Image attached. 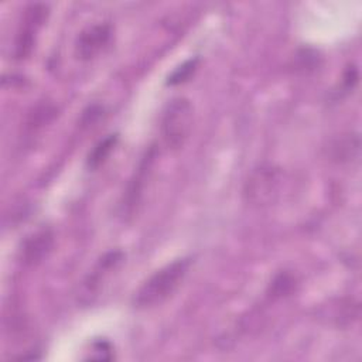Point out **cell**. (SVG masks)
<instances>
[{
	"label": "cell",
	"mask_w": 362,
	"mask_h": 362,
	"mask_svg": "<svg viewBox=\"0 0 362 362\" xmlns=\"http://www.w3.org/2000/svg\"><path fill=\"white\" fill-rule=\"evenodd\" d=\"M191 266L189 259H177L151 274L134 293L133 307L150 310L168 300L180 287Z\"/></svg>",
	"instance_id": "1"
},
{
	"label": "cell",
	"mask_w": 362,
	"mask_h": 362,
	"mask_svg": "<svg viewBox=\"0 0 362 362\" xmlns=\"http://www.w3.org/2000/svg\"><path fill=\"white\" fill-rule=\"evenodd\" d=\"M194 124V106L187 98H174L161 116V136L170 150H180L188 140Z\"/></svg>",
	"instance_id": "2"
},
{
	"label": "cell",
	"mask_w": 362,
	"mask_h": 362,
	"mask_svg": "<svg viewBox=\"0 0 362 362\" xmlns=\"http://www.w3.org/2000/svg\"><path fill=\"white\" fill-rule=\"evenodd\" d=\"M280 185V173L273 165H260L255 168L246 184L245 197L253 205H266L277 195Z\"/></svg>",
	"instance_id": "3"
},
{
	"label": "cell",
	"mask_w": 362,
	"mask_h": 362,
	"mask_svg": "<svg viewBox=\"0 0 362 362\" xmlns=\"http://www.w3.org/2000/svg\"><path fill=\"white\" fill-rule=\"evenodd\" d=\"M112 25L98 23L83 28L75 40V55L81 61H90L96 58L109 45L112 40Z\"/></svg>",
	"instance_id": "4"
},
{
	"label": "cell",
	"mask_w": 362,
	"mask_h": 362,
	"mask_svg": "<svg viewBox=\"0 0 362 362\" xmlns=\"http://www.w3.org/2000/svg\"><path fill=\"white\" fill-rule=\"evenodd\" d=\"M48 13H49L48 6L40 4V3L31 4L25 8L24 20L16 41V57L18 59L25 58L31 52L35 42L37 33L45 23Z\"/></svg>",
	"instance_id": "5"
},
{
	"label": "cell",
	"mask_w": 362,
	"mask_h": 362,
	"mask_svg": "<svg viewBox=\"0 0 362 362\" xmlns=\"http://www.w3.org/2000/svg\"><path fill=\"white\" fill-rule=\"evenodd\" d=\"M55 239L49 229H41L31 233L20 249V260L24 266H37L42 263L52 252Z\"/></svg>",
	"instance_id": "6"
},
{
	"label": "cell",
	"mask_w": 362,
	"mask_h": 362,
	"mask_svg": "<svg viewBox=\"0 0 362 362\" xmlns=\"http://www.w3.org/2000/svg\"><path fill=\"white\" fill-rule=\"evenodd\" d=\"M116 141H117V136L116 134H109L105 139H102L99 143H96L95 147L90 150V153L88 156V160H86L88 167L92 168V170L100 167L107 160V157L110 156L112 150L116 146Z\"/></svg>",
	"instance_id": "7"
},
{
	"label": "cell",
	"mask_w": 362,
	"mask_h": 362,
	"mask_svg": "<svg viewBox=\"0 0 362 362\" xmlns=\"http://www.w3.org/2000/svg\"><path fill=\"white\" fill-rule=\"evenodd\" d=\"M197 65H198V58H191L185 62H182L180 66H177L167 78V85H180V83H184L187 82L191 75L195 72L197 69Z\"/></svg>",
	"instance_id": "8"
},
{
	"label": "cell",
	"mask_w": 362,
	"mask_h": 362,
	"mask_svg": "<svg viewBox=\"0 0 362 362\" xmlns=\"http://www.w3.org/2000/svg\"><path fill=\"white\" fill-rule=\"evenodd\" d=\"M296 286V280L288 273H280L274 277V280L270 284V293L273 297H283L288 296Z\"/></svg>",
	"instance_id": "9"
},
{
	"label": "cell",
	"mask_w": 362,
	"mask_h": 362,
	"mask_svg": "<svg viewBox=\"0 0 362 362\" xmlns=\"http://www.w3.org/2000/svg\"><path fill=\"white\" fill-rule=\"evenodd\" d=\"M112 348L107 342L99 341L93 345V351L89 355V359H98V361H109L112 359Z\"/></svg>",
	"instance_id": "10"
}]
</instances>
